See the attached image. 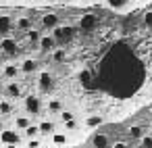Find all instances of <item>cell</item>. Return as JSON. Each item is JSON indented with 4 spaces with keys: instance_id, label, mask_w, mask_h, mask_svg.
I'll use <instances>...</instances> for the list:
<instances>
[{
    "instance_id": "obj_1",
    "label": "cell",
    "mask_w": 152,
    "mask_h": 148,
    "mask_svg": "<svg viewBox=\"0 0 152 148\" xmlns=\"http://www.w3.org/2000/svg\"><path fill=\"white\" fill-rule=\"evenodd\" d=\"M77 34H79L77 25H56L52 29V38L56 42H73L77 38Z\"/></svg>"
},
{
    "instance_id": "obj_2",
    "label": "cell",
    "mask_w": 152,
    "mask_h": 148,
    "mask_svg": "<svg viewBox=\"0 0 152 148\" xmlns=\"http://www.w3.org/2000/svg\"><path fill=\"white\" fill-rule=\"evenodd\" d=\"M42 98L38 96V94H27L25 98H23V108H25V113L27 115H40L42 113Z\"/></svg>"
},
{
    "instance_id": "obj_3",
    "label": "cell",
    "mask_w": 152,
    "mask_h": 148,
    "mask_svg": "<svg viewBox=\"0 0 152 148\" xmlns=\"http://www.w3.org/2000/svg\"><path fill=\"white\" fill-rule=\"evenodd\" d=\"M96 27H98V17H96L94 13H86V15H81L79 21H77V29L83 32V34H92Z\"/></svg>"
},
{
    "instance_id": "obj_4",
    "label": "cell",
    "mask_w": 152,
    "mask_h": 148,
    "mask_svg": "<svg viewBox=\"0 0 152 148\" xmlns=\"http://www.w3.org/2000/svg\"><path fill=\"white\" fill-rule=\"evenodd\" d=\"M0 50L4 54H9V56H13V54L19 52V42L11 36H4V38H0Z\"/></svg>"
},
{
    "instance_id": "obj_5",
    "label": "cell",
    "mask_w": 152,
    "mask_h": 148,
    "mask_svg": "<svg viewBox=\"0 0 152 148\" xmlns=\"http://www.w3.org/2000/svg\"><path fill=\"white\" fill-rule=\"evenodd\" d=\"M0 142H2L4 146H17L19 142H21V136H19V131L17 129H2L0 131Z\"/></svg>"
},
{
    "instance_id": "obj_6",
    "label": "cell",
    "mask_w": 152,
    "mask_h": 148,
    "mask_svg": "<svg viewBox=\"0 0 152 148\" xmlns=\"http://www.w3.org/2000/svg\"><path fill=\"white\" fill-rule=\"evenodd\" d=\"M38 88L42 92H50L54 88V77H52L50 71H40L38 73Z\"/></svg>"
},
{
    "instance_id": "obj_7",
    "label": "cell",
    "mask_w": 152,
    "mask_h": 148,
    "mask_svg": "<svg viewBox=\"0 0 152 148\" xmlns=\"http://www.w3.org/2000/svg\"><path fill=\"white\" fill-rule=\"evenodd\" d=\"M90 146H92V148H110V146H113V140H110V136H108V133L98 131V133H94V136H92Z\"/></svg>"
},
{
    "instance_id": "obj_8",
    "label": "cell",
    "mask_w": 152,
    "mask_h": 148,
    "mask_svg": "<svg viewBox=\"0 0 152 148\" xmlns=\"http://www.w3.org/2000/svg\"><path fill=\"white\" fill-rule=\"evenodd\" d=\"M56 44H58V42L52 38V34H50V36H44V34H42L40 42H38V50H40L42 54H50V52L56 48Z\"/></svg>"
},
{
    "instance_id": "obj_9",
    "label": "cell",
    "mask_w": 152,
    "mask_h": 148,
    "mask_svg": "<svg viewBox=\"0 0 152 148\" xmlns=\"http://www.w3.org/2000/svg\"><path fill=\"white\" fill-rule=\"evenodd\" d=\"M40 23H42V27H44V29L52 32L56 25H61V19H58V15H56V13H46V15H42Z\"/></svg>"
},
{
    "instance_id": "obj_10",
    "label": "cell",
    "mask_w": 152,
    "mask_h": 148,
    "mask_svg": "<svg viewBox=\"0 0 152 148\" xmlns=\"http://www.w3.org/2000/svg\"><path fill=\"white\" fill-rule=\"evenodd\" d=\"M19 69H21V73L31 75V73H36V71L40 69V63H38L36 59H23V61L19 63Z\"/></svg>"
},
{
    "instance_id": "obj_11",
    "label": "cell",
    "mask_w": 152,
    "mask_h": 148,
    "mask_svg": "<svg viewBox=\"0 0 152 148\" xmlns=\"http://www.w3.org/2000/svg\"><path fill=\"white\" fill-rule=\"evenodd\" d=\"M15 29V21H13V17H9V15H0V36H9L11 32Z\"/></svg>"
},
{
    "instance_id": "obj_12",
    "label": "cell",
    "mask_w": 152,
    "mask_h": 148,
    "mask_svg": "<svg viewBox=\"0 0 152 148\" xmlns=\"http://www.w3.org/2000/svg\"><path fill=\"white\" fill-rule=\"evenodd\" d=\"M4 92H7L9 98H21L23 96V86L19 81H9L7 88H4Z\"/></svg>"
},
{
    "instance_id": "obj_13",
    "label": "cell",
    "mask_w": 152,
    "mask_h": 148,
    "mask_svg": "<svg viewBox=\"0 0 152 148\" xmlns=\"http://www.w3.org/2000/svg\"><path fill=\"white\" fill-rule=\"evenodd\" d=\"M38 127H40V136H52V133L56 131V121H52V119H42V121L38 123Z\"/></svg>"
},
{
    "instance_id": "obj_14",
    "label": "cell",
    "mask_w": 152,
    "mask_h": 148,
    "mask_svg": "<svg viewBox=\"0 0 152 148\" xmlns=\"http://www.w3.org/2000/svg\"><path fill=\"white\" fill-rule=\"evenodd\" d=\"M31 27H34V19H31V17H17V19H15V29H17V32L27 34Z\"/></svg>"
},
{
    "instance_id": "obj_15",
    "label": "cell",
    "mask_w": 152,
    "mask_h": 148,
    "mask_svg": "<svg viewBox=\"0 0 152 148\" xmlns=\"http://www.w3.org/2000/svg\"><path fill=\"white\" fill-rule=\"evenodd\" d=\"M79 84L83 88H94V73L90 69H81L79 71Z\"/></svg>"
},
{
    "instance_id": "obj_16",
    "label": "cell",
    "mask_w": 152,
    "mask_h": 148,
    "mask_svg": "<svg viewBox=\"0 0 152 148\" xmlns=\"http://www.w3.org/2000/svg\"><path fill=\"white\" fill-rule=\"evenodd\" d=\"M46 108H48L50 115H58V113L63 111V100H61V98H50V100L46 102Z\"/></svg>"
},
{
    "instance_id": "obj_17",
    "label": "cell",
    "mask_w": 152,
    "mask_h": 148,
    "mask_svg": "<svg viewBox=\"0 0 152 148\" xmlns=\"http://www.w3.org/2000/svg\"><path fill=\"white\" fill-rule=\"evenodd\" d=\"M19 73H21L19 65H13V63L4 65V69H2V75H4V77H9V79H15V77L19 75Z\"/></svg>"
},
{
    "instance_id": "obj_18",
    "label": "cell",
    "mask_w": 152,
    "mask_h": 148,
    "mask_svg": "<svg viewBox=\"0 0 152 148\" xmlns=\"http://www.w3.org/2000/svg\"><path fill=\"white\" fill-rule=\"evenodd\" d=\"M50 142H52V146H65V144L69 142V138H67V133H63V131H54V133L50 136Z\"/></svg>"
},
{
    "instance_id": "obj_19",
    "label": "cell",
    "mask_w": 152,
    "mask_h": 148,
    "mask_svg": "<svg viewBox=\"0 0 152 148\" xmlns=\"http://www.w3.org/2000/svg\"><path fill=\"white\" fill-rule=\"evenodd\" d=\"M29 123H31V117H29V115H19V117L15 119V129H17V131H23Z\"/></svg>"
},
{
    "instance_id": "obj_20",
    "label": "cell",
    "mask_w": 152,
    "mask_h": 148,
    "mask_svg": "<svg viewBox=\"0 0 152 148\" xmlns=\"http://www.w3.org/2000/svg\"><path fill=\"white\" fill-rule=\"evenodd\" d=\"M144 133H146V129H144L142 125H131V127L127 129V136H129L131 140H140Z\"/></svg>"
},
{
    "instance_id": "obj_21",
    "label": "cell",
    "mask_w": 152,
    "mask_h": 148,
    "mask_svg": "<svg viewBox=\"0 0 152 148\" xmlns=\"http://www.w3.org/2000/svg\"><path fill=\"white\" fill-rule=\"evenodd\" d=\"M23 136H25V138H40V127H38V123H29V125L23 129Z\"/></svg>"
},
{
    "instance_id": "obj_22",
    "label": "cell",
    "mask_w": 152,
    "mask_h": 148,
    "mask_svg": "<svg viewBox=\"0 0 152 148\" xmlns=\"http://www.w3.org/2000/svg\"><path fill=\"white\" fill-rule=\"evenodd\" d=\"M40 38H42V32H40V29H34V27H31V29L27 32V42H29L31 46H38Z\"/></svg>"
},
{
    "instance_id": "obj_23",
    "label": "cell",
    "mask_w": 152,
    "mask_h": 148,
    "mask_svg": "<svg viewBox=\"0 0 152 148\" xmlns=\"http://www.w3.org/2000/svg\"><path fill=\"white\" fill-rule=\"evenodd\" d=\"M50 56H52L54 63H65V61H67V50H63V48H54V50L50 52Z\"/></svg>"
},
{
    "instance_id": "obj_24",
    "label": "cell",
    "mask_w": 152,
    "mask_h": 148,
    "mask_svg": "<svg viewBox=\"0 0 152 148\" xmlns=\"http://www.w3.org/2000/svg\"><path fill=\"white\" fill-rule=\"evenodd\" d=\"M104 4L108 9H113V11H123L127 2H125V0H104Z\"/></svg>"
},
{
    "instance_id": "obj_25",
    "label": "cell",
    "mask_w": 152,
    "mask_h": 148,
    "mask_svg": "<svg viewBox=\"0 0 152 148\" xmlns=\"http://www.w3.org/2000/svg\"><path fill=\"white\" fill-rule=\"evenodd\" d=\"M102 121H104V119H102L100 115H90V117L86 119V125H88V127H98V125H102Z\"/></svg>"
},
{
    "instance_id": "obj_26",
    "label": "cell",
    "mask_w": 152,
    "mask_h": 148,
    "mask_svg": "<svg viewBox=\"0 0 152 148\" xmlns=\"http://www.w3.org/2000/svg\"><path fill=\"white\" fill-rule=\"evenodd\" d=\"M13 113V104L9 100H0V115H11Z\"/></svg>"
},
{
    "instance_id": "obj_27",
    "label": "cell",
    "mask_w": 152,
    "mask_h": 148,
    "mask_svg": "<svg viewBox=\"0 0 152 148\" xmlns=\"http://www.w3.org/2000/svg\"><path fill=\"white\" fill-rule=\"evenodd\" d=\"M140 148H152V136L144 133V136L140 138Z\"/></svg>"
},
{
    "instance_id": "obj_28",
    "label": "cell",
    "mask_w": 152,
    "mask_h": 148,
    "mask_svg": "<svg viewBox=\"0 0 152 148\" xmlns=\"http://www.w3.org/2000/svg\"><path fill=\"white\" fill-rule=\"evenodd\" d=\"M27 148H42L40 138H27Z\"/></svg>"
},
{
    "instance_id": "obj_29",
    "label": "cell",
    "mask_w": 152,
    "mask_h": 148,
    "mask_svg": "<svg viewBox=\"0 0 152 148\" xmlns=\"http://www.w3.org/2000/svg\"><path fill=\"white\" fill-rule=\"evenodd\" d=\"M63 125H65V129H69V131H73V129H77V119H71V121H65Z\"/></svg>"
},
{
    "instance_id": "obj_30",
    "label": "cell",
    "mask_w": 152,
    "mask_h": 148,
    "mask_svg": "<svg viewBox=\"0 0 152 148\" xmlns=\"http://www.w3.org/2000/svg\"><path fill=\"white\" fill-rule=\"evenodd\" d=\"M144 25H146L148 29H152V11H148V13L144 15Z\"/></svg>"
},
{
    "instance_id": "obj_31",
    "label": "cell",
    "mask_w": 152,
    "mask_h": 148,
    "mask_svg": "<svg viewBox=\"0 0 152 148\" xmlns=\"http://www.w3.org/2000/svg\"><path fill=\"white\" fill-rule=\"evenodd\" d=\"M110 148H129V144L127 142H123V140H117V142H113V146Z\"/></svg>"
},
{
    "instance_id": "obj_32",
    "label": "cell",
    "mask_w": 152,
    "mask_h": 148,
    "mask_svg": "<svg viewBox=\"0 0 152 148\" xmlns=\"http://www.w3.org/2000/svg\"><path fill=\"white\" fill-rule=\"evenodd\" d=\"M2 129H4V121H2V119H0V131H2Z\"/></svg>"
},
{
    "instance_id": "obj_33",
    "label": "cell",
    "mask_w": 152,
    "mask_h": 148,
    "mask_svg": "<svg viewBox=\"0 0 152 148\" xmlns=\"http://www.w3.org/2000/svg\"><path fill=\"white\" fill-rule=\"evenodd\" d=\"M50 2H65V0H50Z\"/></svg>"
},
{
    "instance_id": "obj_34",
    "label": "cell",
    "mask_w": 152,
    "mask_h": 148,
    "mask_svg": "<svg viewBox=\"0 0 152 148\" xmlns=\"http://www.w3.org/2000/svg\"><path fill=\"white\" fill-rule=\"evenodd\" d=\"M148 136H152V125H150V131H148Z\"/></svg>"
},
{
    "instance_id": "obj_35",
    "label": "cell",
    "mask_w": 152,
    "mask_h": 148,
    "mask_svg": "<svg viewBox=\"0 0 152 148\" xmlns=\"http://www.w3.org/2000/svg\"><path fill=\"white\" fill-rule=\"evenodd\" d=\"M81 2H92V0H81Z\"/></svg>"
},
{
    "instance_id": "obj_36",
    "label": "cell",
    "mask_w": 152,
    "mask_h": 148,
    "mask_svg": "<svg viewBox=\"0 0 152 148\" xmlns=\"http://www.w3.org/2000/svg\"><path fill=\"white\" fill-rule=\"evenodd\" d=\"M125 2H131V0H125Z\"/></svg>"
}]
</instances>
